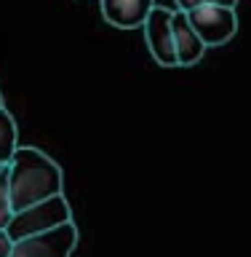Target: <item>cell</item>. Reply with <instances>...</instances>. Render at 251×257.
Returning <instances> with one entry per match:
<instances>
[{
    "label": "cell",
    "instance_id": "obj_6",
    "mask_svg": "<svg viewBox=\"0 0 251 257\" xmlns=\"http://www.w3.org/2000/svg\"><path fill=\"white\" fill-rule=\"evenodd\" d=\"M174 46H176V62H179V67H192L206 54V43L200 40V35L190 24L184 11H174Z\"/></svg>",
    "mask_w": 251,
    "mask_h": 257
},
{
    "label": "cell",
    "instance_id": "obj_1",
    "mask_svg": "<svg viewBox=\"0 0 251 257\" xmlns=\"http://www.w3.org/2000/svg\"><path fill=\"white\" fill-rule=\"evenodd\" d=\"M64 174L59 164L38 148H16L8 161V193L14 212L62 196Z\"/></svg>",
    "mask_w": 251,
    "mask_h": 257
},
{
    "label": "cell",
    "instance_id": "obj_10",
    "mask_svg": "<svg viewBox=\"0 0 251 257\" xmlns=\"http://www.w3.org/2000/svg\"><path fill=\"white\" fill-rule=\"evenodd\" d=\"M238 0H176L179 11H190V8H198V6H230L235 8Z\"/></svg>",
    "mask_w": 251,
    "mask_h": 257
},
{
    "label": "cell",
    "instance_id": "obj_7",
    "mask_svg": "<svg viewBox=\"0 0 251 257\" xmlns=\"http://www.w3.org/2000/svg\"><path fill=\"white\" fill-rule=\"evenodd\" d=\"M155 0H102V14L112 27L134 30L142 27Z\"/></svg>",
    "mask_w": 251,
    "mask_h": 257
},
{
    "label": "cell",
    "instance_id": "obj_2",
    "mask_svg": "<svg viewBox=\"0 0 251 257\" xmlns=\"http://www.w3.org/2000/svg\"><path fill=\"white\" fill-rule=\"evenodd\" d=\"M70 220H72V212H70V204H67V198H64V193H62V196L46 198V201H40V204H32L27 209L14 212L6 233L14 241H19V238H27V236H35V233H46L51 228H59V225L70 222Z\"/></svg>",
    "mask_w": 251,
    "mask_h": 257
},
{
    "label": "cell",
    "instance_id": "obj_9",
    "mask_svg": "<svg viewBox=\"0 0 251 257\" xmlns=\"http://www.w3.org/2000/svg\"><path fill=\"white\" fill-rule=\"evenodd\" d=\"M14 217V206H11V193H8V164L0 166V230L8 228Z\"/></svg>",
    "mask_w": 251,
    "mask_h": 257
},
{
    "label": "cell",
    "instance_id": "obj_5",
    "mask_svg": "<svg viewBox=\"0 0 251 257\" xmlns=\"http://www.w3.org/2000/svg\"><path fill=\"white\" fill-rule=\"evenodd\" d=\"M142 27H144V43H147L152 59L160 67H179L174 46V11H168L163 6H152Z\"/></svg>",
    "mask_w": 251,
    "mask_h": 257
},
{
    "label": "cell",
    "instance_id": "obj_12",
    "mask_svg": "<svg viewBox=\"0 0 251 257\" xmlns=\"http://www.w3.org/2000/svg\"><path fill=\"white\" fill-rule=\"evenodd\" d=\"M0 107H3V94H0Z\"/></svg>",
    "mask_w": 251,
    "mask_h": 257
},
{
    "label": "cell",
    "instance_id": "obj_3",
    "mask_svg": "<svg viewBox=\"0 0 251 257\" xmlns=\"http://www.w3.org/2000/svg\"><path fill=\"white\" fill-rule=\"evenodd\" d=\"M75 246H78V228L70 220L59 228L14 241L11 257H70Z\"/></svg>",
    "mask_w": 251,
    "mask_h": 257
},
{
    "label": "cell",
    "instance_id": "obj_4",
    "mask_svg": "<svg viewBox=\"0 0 251 257\" xmlns=\"http://www.w3.org/2000/svg\"><path fill=\"white\" fill-rule=\"evenodd\" d=\"M184 14H187L190 24L200 35V40L206 43V48L227 43L238 32V14L230 6H198Z\"/></svg>",
    "mask_w": 251,
    "mask_h": 257
},
{
    "label": "cell",
    "instance_id": "obj_8",
    "mask_svg": "<svg viewBox=\"0 0 251 257\" xmlns=\"http://www.w3.org/2000/svg\"><path fill=\"white\" fill-rule=\"evenodd\" d=\"M16 145V120L6 107H0V166H6L11 161Z\"/></svg>",
    "mask_w": 251,
    "mask_h": 257
},
{
    "label": "cell",
    "instance_id": "obj_11",
    "mask_svg": "<svg viewBox=\"0 0 251 257\" xmlns=\"http://www.w3.org/2000/svg\"><path fill=\"white\" fill-rule=\"evenodd\" d=\"M11 249H14V238L6 230H0V257H11Z\"/></svg>",
    "mask_w": 251,
    "mask_h": 257
}]
</instances>
